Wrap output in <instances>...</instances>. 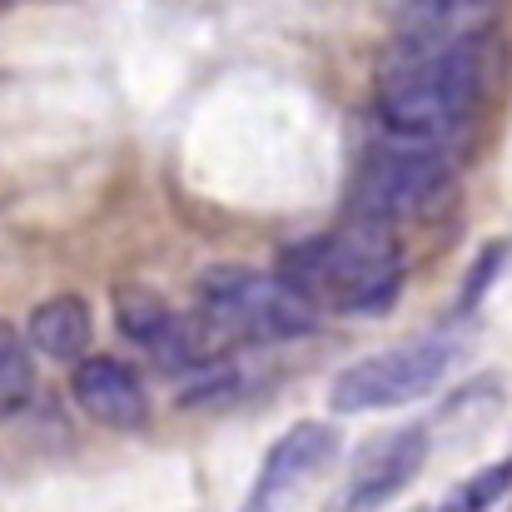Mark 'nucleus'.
Returning <instances> with one entry per match:
<instances>
[{
    "mask_svg": "<svg viewBox=\"0 0 512 512\" xmlns=\"http://www.w3.org/2000/svg\"><path fill=\"white\" fill-rule=\"evenodd\" d=\"M508 488H512V458H503V463H488V468H478L473 478H463V483L443 498L438 512H493L508 498Z\"/></svg>",
    "mask_w": 512,
    "mask_h": 512,
    "instance_id": "obj_13",
    "label": "nucleus"
},
{
    "mask_svg": "<svg viewBox=\"0 0 512 512\" xmlns=\"http://www.w3.org/2000/svg\"><path fill=\"white\" fill-rule=\"evenodd\" d=\"M398 45H448L478 35L488 20V0H393Z\"/></svg>",
    "mask_w": 512,
    "mask_h": 512,
    "instance_id": "obj_11",
    "label": "nucleus"
},
{
    "mask_svg": "<svg viewBox=\"0 0 512 512\" xmlns=\"http://www.w3.org/2000/svg\"><path fill=\"white\" fill-rule=\"evenodd\" d=\"M115 319H120V334L145 348L160 368H204L224 343L204 319H189V314H174L170 304L150 289H120L115 294Z\"/></svg>",
    "mask_w": 512,
    "mask_h": 512,
    "instance_id": "obj_7",
    "label": "nucleus"
},
{
    "mask_svg": "<svg viewBox=\"0 0 512 512\" xmlns=\"http://www.w3.org/2000/svg\"><path fill=\"white\" fill-rule=\"evenodd\" d=\"M448 184H453V160L443 155V145L383 135L353 174V219L393 229L403 219L428 214L448 194Z\"/></svg>",
    "mask_w": 512,
    "mask_h": 512,
    "instance_id": "obj_5",
    "label": "nucleus"
},
{
    "mask_svg": "<svg viewBox=\"0 0 512 512\" xmlns=\"http://www.w3.org/2000/svg\"><path fill=\"white\" fill-rule=\"evenodd\" d=\"M483 85V35H463L448 45H398V55L378 75L373 110L383 135L448 145L473 120Z\"/></svg>",
    "mask_w": 512,
    "mask_h": 512,
    "instance_id": "obj_1",
    "label": "nucleus"
},
{
    "mask_svg": "<svg viewBox=\"0 0 512 512\" xmlns=\"http://www.w3.org/2000/svg\"><path fill=\"white\" fill-rule=\"evenodd\" d=\"M199 319L224 343H294L319 329V309L284 279L244 264L199 274Z\"/></svg>",
    "mask_w": 512,
    "mask_h": 512,
    "instance_id": "obj_3",
    "label": "nucleus"
},
{
    "mask_svg": "<svg viewBox=\"0 0 512 512\" xmlns=\"http://www.w3.org/2000/svg\"><path fill=\"white\" fill-rule=\"evenodd\" d=\"M279 274L319 314H388L403 289V249L388 224L348 219L343 229L289 244Z\"/></svg>",
    "mask_w": 512,
    "mask_h": 512,
    "instance_id": "obj_2",
    "label": "nucleus"
},
{
    "mask_svg": "<svg viewBox=\"0 0 512 512\" xmlns=\"http://www.w3.org/2000/svg\"><path fill=\"white\" fill-rule=\"evenodd\" d=\"M458 358H463V339L453 329L393 343L343 368L329 388V408L334 413H388V408L418 403L448 378Z\"/></svg>",
    "mask_w": 512,
    "mask_h": 512,
    "instance_id": "obj_4",
    "label": "nucleus"
},
{
    "mask_svg": "<svg viewBox=\"0 0 512 512\" xmlns=\"http://www.w3.org/2000/svg\"><path fill=\"white\" fill-rule=\"evenodd\" d=\"M70 393L80 403L85 418L115 428V433H135L150 423V393H145V378L125 363V358H110V353H90L75 363L70 373Z\"/></svg>",
    "mask_w": 512,
    "mask_h": 512,
    "instance_id": "obj_9",
    "label": "nucleus"
},
{
    "mask_svg": "<svg viewBox=\"0 0 512 512\" xmlns=\"http://www.w3.org/2000/svg\"><path fill=\"white\" fill-rule=\"evenodd\" d=\"M428 463V428H393L383 438H373L353 473H348V488H343V508L348 512H378L383 503H393L413 478L418 468Z\"/></svg>",
    "mask_w": 512,
    "mask_h": 512,
    "instance_id": "obj_8",
    "label": "nucleus"
},
{
    "mask_svg": "<svg viewBox=\"0 0 512 512\" xmlns=\"http://www.w3.org/2000/svg\"><path fill=\"white\" fill-rule=\"evenodd\" d=\"M508 254H512L508 239H493V244H488V249L478 254V264H473V274H468V284H463V299H458V309H463V314H468V309H473V304H478V299H483L488 289H493V279L503 274Z\"/></svg>",
    "mask_w": 512,
    "mask_h": 512,
    "instance_id": "obj_14",
    "label": "nucleus"
},
{
    "mask_svg": "<svg viewBox=\"0 0 512 512\" xmlns=\"http://www.w3.org/2000/svg\"><path fill=\"white\" fill-rule=\"evenodd\" d=\"M343 438L334 423H319V418H304L294 423L259 463V478L244 498V512H284L289 503H299L339 458Z\"/></svg>",
    "mask_w": 512,
    "mask_h": 512,
    "instance_id": "obj_6",
    "label": "nucleus"
},
{
    "mask_svg": "<svg viewBox=\"0 0 512 512\" xmlns=\"http://www.w3.org/2000/svg\"><path fill=\"white\" fill-rule=\"evenodd\" d=\"M35 398V348L0 319V418H15Z\"/></svg>",
    "mask_w": 512,
    "mask_h": 512,
    "instance_id": "obj_12",
    "label": "nucleus"
},
{
    "mask_svg": "<svg viewBox=\"0 0 512 512\" xmlns=\"http://www.w3.org/2000/svg\"><path fill=\"white\" fill-rule=\"evenodd\" d=\"M25 339L35 353L55 358V363H80L90 358V339H95V319H90V304L80 294H55L45 304H35L30 324H25Z\"/></svg>",
    "mask_w": 512,
    "mask_h": 512,
    "instance_id": "obj_10",
    "label": "nucleus"
}]
</instances>
